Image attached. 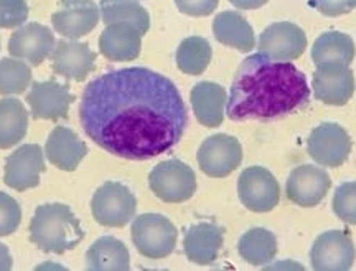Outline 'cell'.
<instances>
[{
    "instance_id": "cell-1",
    "label": "cell",
    "mask_w": 356,
    "mask_h": 271,
    "mask_svg": "<svg viewBox=\"0 0 356 271\" xmlns=\"http://www.w3.org/2000/svg\"><path fill=\"white\" fill-rule=\"evenodd\" d=\"M78 113L89 139L129 161H147L170 150L188 124L175 84L144 66L108 71L89 82Z\"/></svg>"
},
{
    "instance_id": "cell-2",
    "label": "cell",
    "mask_w": 356,
    "mask_h": 271,
    "mask_svg": "<svg viewBox=\"0 0 356 271\" xmlns=\"http://www.w3.org/2000/svg\"><path fill=\"white\" fill-rule=\"evenodd\" d=\"M310 100L307 78L296 65L254 53L241 61L226 101L231 121L287 116Z\"/></svg>"
},
{
    "instance_id": "cell-3",
    "label": "cell",
    "mask_w": 356,
    "mask_h": 271,
    "mask_svg": "<svg viewBox=\"0 0 356 271\" xmlns=\"http://www.w3.org/2000/svg\"><path fill=\"white\" fill-rule=\"evenodd\" d=\"M30 242L42 251L63 255L84 238V232L71 208L63 203H44L30 222Z\"/></svg>"
},
{
    "instance_id": "cell-4",
    "label": "cell",
    "mask_w": 356,
    "mask_h": 271,
    "mask_svg": "<svg viewBox=\"0 0 356 271\" xmlns=\"http://www.w3.org/2000/svg\"><path fill=\"white\" fill-rule=\"evenodd\" d=\"M131 235L140 255L150 260H162L175 250L178 230L160 213H142L132 222Z\"/></svg>"
},
{
    "instance_id": "cell-5",
    "label": "cell",
    "mask_w": 356,
    "mask_h": 271,
    "mask_svg": "<svg viewBox=\"0 0 356 271\" xmlns=\"http://www.w3.org/2000/svg\"><path fill=\"white\" fill-rule=\"evenodd\" d=\"M149 187L160 201L181 203L197 192V176L185 162L168 159L152 169L149 174Z\"/></svg>"
},
{
    "instance_id": "cell-6",
    "label": "cell",
    "mask_w": 356,
    "mask_h": 271,
    "mask_svg": "<svg viewBox=\"0 0 356 271\" xmlns=\"http://www.w3.org/2000/svg\"><path fill=\"white\" fill-rule=\"evenodd\" d=\"M91 210L101 225L121 229L136 215L137 199L121 182H104L92 195Z\"/></svg>"
},
{
    "instance_id": "cell-7",
    "label": "cell",
    "mask_w": 356,
    "mask_h": 271,
    "mask_svg": "<svg viewBox=\"0 0 356 271\" xmlns=\"http://www.w3.org/2000/svg\"><path fill=\"white\" fill-rule=\"evenodd\" d=\"M353 148L348 131L338 123H322L314 127L307 139V153L323 167L343 166Z\"/></svg>"
},
{
    "instance_id": "cell-8",
    "label": "cell",
    "mask_w": 356,
    "mask_h": 271,
    "mask_svg": "<svg viewBox=\"0 0 356 271\" xmlns=\"http://www.w3.org/2000/svg\"><path fill=\"white\" fill-rule=\"evenodd\" d=\"M238 195L248 210L266 213L279 206L280 185L269 169L252 166L244 169L239 176Z\"/></svg>"
},
{
    "instance_id": "cell-9",
    "label": "cell",
    "mask_w": 356,
    "mask_h": 271,
    "mask_svg": "<svg viewBox=\"0 0 356 271\" xmlns=\"http://www.w3.org/2000/svg\"><path fill=\"white\" fill-rule=\"evenodd\" d=\"M355 260V243L345 230L323 232L310 248V265L315 271H346Z\"/></svg>"
},
{
    "instance_id": "cell-10",
    "label": "cell",
    "mask_w": 356,
    "mask_h": 271,
    "mask_svg": "<svg viewBox=\"0 0 356 271\" xmlns=\"http://www.w3.org/2000/svg\"><path fill=\"white\" fill-rule=\"evenodd\" d=\"M197 161L208 177H228L241 166L243 146L234 136L213 134L202 142Z\"/></svg>"
},
{
    "instance_id": "cell-11",
    "label": "cell",
    "mask_w": 356,
    "mask_h": 271,
    "mask_svg": "<svg viewBox=\"0 0 356 271\" xmlns=\"http://www.w3.org/2000/svg\"><path fill=\"white\" fill-rule=\"evenodd\" d=\"M355 73L350 65H317L312 78V90L320 103L328 106H345L355 95Z\"/></svg>"
},
{
    "instance_id": "cell-12",
    "label": "cell",
    "mask_w": 356,
    "mask_h": 271,
    "mask_svg": "<svg viewBox=\"0 0 356 271\" xmlns=\"http://www.w3.org/2000/svg\"><path fill=\"white\" fill-rule=\"evenodd\" d=\"M332 187V179L327 171L312 164L292 169L286 182L287 199L300 207H315L323 201Z\"/></svg>"
},
{
    "instance_id": "cell-13",
    "label": "cell",
    "mask_w": 356,
    "mask_h": 271,
    "mask_svg": "<svg viewBox=\"0 0 356 271\" xmlns=\"http://www.w3.org/2000/svg\"><path fill=\"white\" fill-rule=\"evenodd\" d=\"M259 53L274 60L292 61L300 59L307 48L305 32L292 22H277L270 24L261 33L257 42Z\"/></svg>"
},
{
    "instance_id": "cell-14",
    "label": "cell",
    "mask_w": 356,
    "mask_h": 271,
    "mask_svg": "<svg viewBox=\"0 0 356 271\" xmlns=\"http://www.w3.org/2000/svg\"><path fill=\"white\" fill-rule=\"evenodd\" d=\"M74 96L70 93V84H61L56 79L37 82L32 84V90L26 95V103L32 109L35 119H66L68 118L70 104Z\"/></svg>"
},
{
    "instance_id": "cell-15",
    "label": "cell",
    "mask_w": 356,
    "mask_h": 271,
    "mask_svg": "<svg viewBox=\"0 0 356 271\" xmlns=\"http://www.w3.org/2000/svg\"><path fill=\"white\" fill-rule=\"evenodd\" d=\"M42 172H44L42 148L38 144H24L6 159L3 180L10 189L24 192L37 187Z\"/></svg>"
},
{
    "instance_id": "cell-16",
    "label": "cell",
    "mask_w": 356,
    "mask_h": 271,
    "mask_svg": "<svg viewBox=\"0 0 356 271\" xmlns=\"http://www.w3.org/2000/svg\"><path fill=\"white\" fill-rule=\"evenodd\" d=\"M53 29L66 38L88 35L99 24V10L92 0H61L51 15Z\"/></svg>"
},
{
    "instance_id": "cell-17",
    "label": "cell",
    "mask_w": 356,
    "mask_h": 271,
    "mask_svg": "<svg viewBox=\"0 0 356 271\" xmlns=\"http://www.w3.org/2000/svg\"><path fill=\"white\" fill-rule=\"evenodd\" d=\"M55 37L48 26L42 24H26L12 33L8 40V52L15 59L29 61L30 65H42L55 50Z\"/></svg>"
},
{
    "instance_id": "cell-18",
    "label": "cell",
    "mask_w": 356,
    "mask_h": 271,
    "mask_svg": "<svg viewBox=\"0 0 356 271\" xmlns=\"http://www.w3.org/2000/svg\"><path fill=\"white\" fill-rule=\"evenodd\" d=\"M51 66L60 77L84 82L96 68V53L86 43L76 42L74 38L60 40L51 52Z\"/></svg>"
},
{
    "instance_id": "cell-19",
    "label": "cell",
    "mask_w": 356,
    "mask_h": 271,
    "mask_svg": "<svg viewBox=\"0 0 356 271\" xmlns=\"http://www.w3.org/2000/svg\"><path fill=\"white\" fill-rule=\"evenodd\" d=\"M222 242H225V229L211 222H200L185 229L184 251L191 263L211 265L218 260Z\"/></svg>"
},
{
    "instance_id": "cell-20",
    "label": "cell",
    "mask_w": 356,
    "mask_h": 271,
    "mask_svg": "<svg viewBox=\"0 0 356 271\" xmlns=\"http://www.w3.org/2000/svg\"><path fill=\"white\" fill-rule=\"evenodd\" d=\"M142 33L126 22H114L102 30L99 50L111 61H132L140 55Z\"/></svg>"
},
{
    "instance_id": "cell-21",
    "label": "cell",
    "mask_w": 356,
    "mask_h": 271,
    "mask_svg": "<svg viewBox=\"0 0 356 271\" xmlns=\"http://www.w3.org/2000/svg\"><path fill=\"white\" fill-rule=\"evenodd\" d=\"M44 153L53 166L61 171L71 172L86 157L88 148L70 127L56 126L48 136Z\"/></svg>"
},
{
    "instance_id": "cell-22",
    "label": "cell",
    "mask_w": 356,
    "mask_h": 271,
    "mask_svg": "<svg viewBox=\"0 0 356 271\" xmlns=\"http://www.w3.org/2000/svg\"><path fill=\"white\" fill-rule=\"evenodd\" d=\"M228 95L221 84L213 82H200L190 93V103L198 123L207 127L221 126L225 119V106Z\"/></svg>"
},
{
    "instance_id": "cell-23",
    "label": "cell",
    "mask_w": 356,
    "mask_h": 271,
    "mask_svg": "<svg viewBox=\"0 0 356 271\" xmlns=\"http://www.w3.org/2000/svg\"><path fill=\"white\" fill-rule=\"evenodd\" d=\"M213 35L222 45L241 53L251 52L256 45L254 30L241 13L226 10L218 13L213 20Z\"/></svg>"
},
{
    "instance_id": "cell-24",
    "label": "cell",
    "mask_w": 356,
    "mask_h": 271,
    "mask_svg": "<svg viewBox=\"0 0 356 271\" xmlns=\"http://www.w3.org/2000/svg\"><path fill=\"white\" fill-rule=\"evenodd\" d=\"M86 268L92 271H127L131 268V255L121 240L101 237L86 251Z\"/></svg>"
},
{
    "instance_id": "cell-25",
    "label": "cell",
    "mask_w": 356,
    "mask_h": 271,
    "mask_svg": "<svg viewBox=\"0 0 356 271\" xmlns=\"http://www.w3.org/2000/svg\"><path fill=\"white\" fill-rule=\"evenodd\" d=\"M356 47L353 38L343 32H325L315 40L312 47V60L315 65L343 63L350 65L355 60Z\"/></svg>"
},
{
    "instance_id": "cell-26",
    "label": "cell",
    "mask_w": 356,
    "mask_h": 271,
    "mask_svg": "<svg viewBox=\"0 0 356 271\" xmlns=\"http://www.w3.org/2000/svg\"><path fill=\"white\" fill-rule=\"evenodd\" d=\"M29 130V113L15 98L0 100V149H8L24 141Z\"/></svg>"
},
{
    "instance_id": "cell-27",
    "label": "cell",
    "mask_w": 356,
    "mask_h": 271,
    "mask_svg": "<svg viewBox=\"0 0 356 271\" xmlns=\"http://www.w3.org/2000/svg\"><path fill=\"white\" fill-rule=\"evenodd\" d=\"M239 256L252 266H264L277 255V238L270 230L256 226L241 235L238 243Z\"/></svg>"
},
{
    "instance_id": "cell-28",
    "label": "cell",
    "mask_w": 356,
    "mask_h": 271,
    "mask_svg": "<svg viewBox=\"0 0 356 271\" xmlns=\"http://www.w3.org/2000/svg\"><path fill=\"white\" fill-rule=\"evenodd\" d=\"M102 22L106 25L114 22H126L136 26L142 35L150 29V15L139 0H101Z\"/></svg>"
},
{
    "instance_id": "cell-29",
    "label": "cell",
    "mask_w": 356,
    "mask_h": 271,
    "mask_svg": "<svg viewBox=\"0 0 356 271\" xmlns=\"http://www.w3.org/2000/svg\"><path fill=\"white\" fill-rule=\"evenodd\" d=\"M211 45L203 37H186L177 48V66L191 77H198L208 68L211 61Z\"/></svg>"
},
{
    "instance_id": "cell-30",
    "label": "cell",
    "mask_w": 356,
    "mask_h": 271,
    "mask_svg": "<svg viewBox=\"0 0 356 271\" xmlns=\"http://www.w3.org/2000/svg\"><path fill=\"white\" fill-rule=\"evenodd\" d=\"M32 83V70L24 60H0V95H22Z\"/></svg>"
},
{
    "instance_id": "cell-31",
    "label": "cell",
    "mask_w": 356,
    "mask_h": 271,
    "mask_svg": "<svg viewBox=\"0 0 356 271\" xmlns=\"http://www.w3.org/2000/svg\"><path fill=\"white\" fill-rule=\"evenodd\" d=\"M333 213L346 225H356V180L338 185L332 202Z\"/></svg>"
},
{
    "instance_id": "cell-32",
    "label": "cell",
    "mask_w": 356,
    "mask_h": 271,
    "mask_svg": "<svg viewBox=\"0 0 356 271\" xmlns=\"http://www.w3.org/2000/svg\"><path fill=\"white\" fill-rule=\"evenodd\" d=\"M22 210L19 202L0 190V237H8L19 229Z\"/></svg>"
},
{
    "instance_id": "cell-33",
    "label": "cell",
    "mask_w": 356,
    "mask_h": 271,
    "mask_svg": "<svg viewBox=\"0 0 356 271\" xmlns=\"http://www.w3.org/2000/svg\"><path fill=\"white\" fill-rule=\"evenodd\" d=\"M26 0H0V29H15L29 19Z\"/></svg>"
},
{
    "instance_id": "cell-34",
    "label": "cell",
    "mask_w": 356,
    "mask_h": 271,
    "mask_svg": "<svg viewBox=\"0 0 356 271\" xmlns=\"http://www.w3.org/2000/svg\"><path fill=\"white\" fill-rule=\"evenodd\" d=\"M310 6L322 15L340 17L356 8V0H310Z\"/></svg>"
},
{
    "instance_id": "cell-35",
    "label": "cell",
    "mask_w": 356,
    "mask_h": 271,
    "mask_svg": "<svg viewBox=\"0 0 356 271\" xmlns=\"http://www.w3.org/2000/svg\"><path fill=\"white\" fill-rule=\"evenodd\" d=\"M220 0H175L178 10L190 17H208L216 10Z\"/></svg>"
},
{
    "instance_id": "cell-36",
    "label": "cell",
    "mask_w": 356,
    "mask_h": 271,
    "mask_svg": "<svg viewBox=\"0 0 356 271\" xmlns=\"http://www.w3.org/2000/svg\"><path fill=\"white\" fill-rule=\"evenodd\" d=\"M229 2L239 10H254V8L266 6L267 0H229Z\"/></svg>"
},
{
    "instance_id": "cell-37",
    "label": "cell",
    "mask_w": 356,
    "mask_h": 271,
    "mask_svg": "<svg viewBox=\"0 0 356 271\" xmlns=\"http://www.w3.org/2000/svg\"><path fill=\"white\" fill-rule=\"evenodd\" d=\"M12 265L13 261L10 251H8V248L3 243H0V271L12 270Z\"/></svg>"
}]
</instances>
